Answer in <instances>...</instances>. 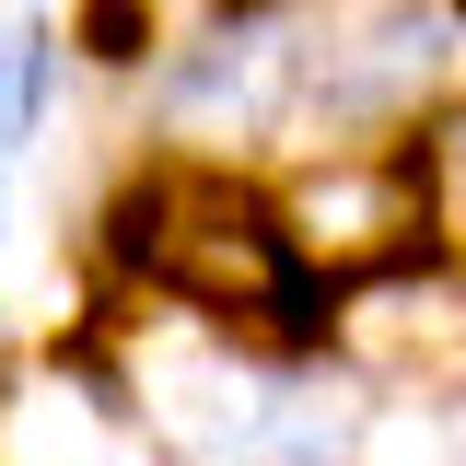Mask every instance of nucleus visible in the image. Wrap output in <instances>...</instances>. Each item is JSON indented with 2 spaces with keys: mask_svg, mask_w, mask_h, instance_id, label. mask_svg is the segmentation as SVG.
<instances>
[{
  "mask_svg": "<svg viewBox=\"0 0 466 466\" xmlns=\"http://www.w3.org/2000/svg\"><path fill=\"white\" fill-rule=\"evenodd\" d=\"M431 70H443V24H431V12H373V24L315 70V106L327 116H397Z\"/></svg>",
  "mask_w": 466,
  "mask_h": 466,
  "instance_id": "f03ea898",
  "label": "nucleus"
},
{
  "mask_svg": "<svg viewBox=\"0 0 466 466\" xmlns=\"http://www.w3.org/2000/svg\"><path fill=\"white\" fill-rule=\"evenodd\" d=\"M408 175H420V233L466 257V106L443 116L431 140H408Z\"/></svg>",
  "mask_w": 466,
  "mask_h": 466,
  "instance_id": "39448f33",
  "label": "nucleus"
},
{
  "mask_svg": "<svg viewBox=\"0 0 466 466\" xmlns=\"http://www.w3.org/2000/svg\"><path fill=\"white\" fill-rule=\"evenodd\" d=\"M140 397H152V420H164L175 443H198V455H233V443H257V431H268V385H257L233 350L152 361V373H140Z\"/></svg>",
  "mask_w": 466,
  "mask_h": 466,
  "instance_id": "7ed1b4c3",
  "label": "nucleus"
},
{
  "mask_svg": "<svg viewBox=\"0 0 466 466\" xmlns=\"http://www.w3.org/2000/svg\"><path fill=\"white\" fill-rule=\"evenodd\" d=\"M291 466H327V455H291Z\"/></svg>",
  "mask_w": 466,
  "mask_h": 466,
  "instance_id": "6e6552de",
  "label": "nucleus"
},
{
  "mask_svg": "<svg viewBox=\"0 0 466 466\" xmlns=\"http://www.w3.org/2000/svg\"><path fill=\"white\" fill-rule=\"evenodd\" d=\"M47 70H58L47 24H35V12H0V152L47 116Z\"/></svg>",
  "mask_w": 466,
  "mask_h": 466,
  "instance_id": "423d86ee",
  "label": "nucleus"
},
{
  "mask_svg": "<svg viewBox=\"0 0 466 466\" xmlns=\"http://www.w3.org/2000/svg\"><path fill=\"white\" fill-rule=\"evenodd\" d=\"M106 245H116L128 280H152L164 303L210 315L222 350L233 339H280V350L327 339V268L291 245V210L233 164H187V152L140 164L106 210Z\"/></svg>",
  "mask_w": 466,
  "mask_h": 466,
  "instance_id": "f257e3e1",
  "label": "nucleus"
},
{
  "mask_svg": "<svg viewBox=\"0 0 466 466\" xmlns=\"http://www.w3.org/2000/svg\"><path fill=\"white\" fill-rule=\"evenodd\" d=\"M175 94H187V116H233V128H268V116L291 106V47H268V35H222V47L198 58Z\"/></svg>",
  "mask_w": 466,
  "mask_h": 466,
  "instance_id": "20e7f679",
  "label": "nucleus"
},
{
  "mask_svg": "<svg viewBox=\"0 0 466 466\" xmlns=\"http://www.w3.org/2000/svg\"><path fill=\"white\" fill-rule=\"evenodd\" d=\"M82 47L128 70V58L152 47V0H82Z\"/></svg>",
  "mask_w": 466,
  "mask_h": 466,
  "instance_id": "0eeeda50",
  "label": "nucleus"
},
{
  "mask_svg": "<svg viewBox=\"0 0 466 466\" xmlns=\"http://www.w3.org/2000/svg\"><path fill=\"white\" fill-rule=\"evenodd\" d=\"M455 12H466V0H455Z\"/></svg>",
  "mask_w": 466,
  "mask_h": 466,
  "instance_id": "1a4fd4ad",
  "label": "nucleus"
}]
</instances>
